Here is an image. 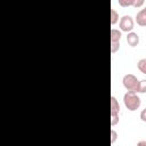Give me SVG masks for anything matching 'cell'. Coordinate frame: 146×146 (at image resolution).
<instances>
[{
  "label": "cell",
  "mask_w": 146,
  "mask_h": 146,
  "mask_svg": "<svg viewBox=\"0 0 146 146\" xmlns=\"http://www.w3.org/2000/svg\"><path fill=\"white\" fill-rule=\"evenodd\" d=\"M123 103L129 111H136L140 106V98L137 96V92L127 91L123 96Z\"/></svg>",
  "instance_id": "obj_1"
},
{
  "label": "cell",
  "mask_w": 146,
  "mask_h": 146,
  "mask_svg": "<svg viewBox=\"0 0 146 146\" xmlns=\"http://www.w3.org/2000/svg\"><path fill=\"white\" fill-rule=\"evenodd\" d=\"M122 82L128 91H133V92L139 91V81L133 74H125L122 79Z\"/></svg>",
  "instance_id": "obj_2"
},
{
  "label": "cell",
  "mask_w": 146,
  "mask_h": 146,
  "mask_svg": "<svg viewBox=\"0 0 146 146\" xmlns=\"http://www.w3.org/2000/svg\"><path fill=\"white\" fill-rule=\"evenodd\" d=\"M119 112H120L119 102L114 96H112L111 97V125L112 127L119 123Z\"/></svg>",
  "instance_id": "obj_3"
},
{
  "label": "cell",
  "mask_w": 146,
  "mask_h": 146,
  "mask_svg": "<svg viewBox=\"0 0 146 146\" xmlns=\"http://www.w3.org/2000/svg\"><path fill=\"white\" fill-rule=\"evenodd\" d=\"M121 36H122V34L119 30H115V29L111 30V51H112V54H114L119 50Z\"/></svg>",
  "instance_id": "obj_4"
},
{
  "label": "cell",
  "mask_w": 146,
  "mask_h": 146,
  "mask_svg": "<svg viewBox=\"0 0 146 146\" xmlns=\"http://www.w3.org/2000/svg\"><path fill=\"white\" fill-rule=\"evenodd\" d=\"M120 29L123 32H131L133 29V19L131 18V16L129 15H124L123 17H121L120 19Z\"/></svg>",
  "instance_id": "obj_5"
},
{
  "label": "cell",
  "mask_w": 146,
  "mask_h": 146,
  "mask_svg": "<svg viewBox=\"0 0 146 146\" xmlns=\"http://www.w3.org/2000/svg\"><path fill=\"white\" fill-rule=\"evenodd\" d=\"M144 1L145 0H117L119 5L121 7H135V8H139L144 5Z\"/></svg>",
  "instance_id": "obj_6"
},
{
  "label": "cell",
  "mask_w": 146,
  "mask_h": 146,
  "mask_svg": "<svg viewBox=\"0 0 146 146\" xmlns=\"http://www.w3.org/2000/svg\"><path fill=\"white\" fill-rule=\"evenodd\" d=\"M127 42L130 47H136L138 43H139V35L135 32H128V35H127Z\"/></svg>",
  "instance_id": "obj_7"
},
{
  "label": "cell",
  "mask_w": 146,
  "mask_h": 146,
  "mask_svg": "<svg viewBox=\"0 0 146 146\" xmlns=\"http://www.w3.org/2000/svg\"><path fill=\"white\" fill-rule=\"evenodd\" d=\"M136 22L139 26H146V8L141 9L137 13Z\"/></svg>",
  "instance_id": "obj_8"
},
{
  "label": "cell",
  "mask_w": 146,
  "mask_h": 146,
  "mask_svg": "<svg viewBox=\"0 0 146 146\" xmlns=\"http://www.w3.org/2000/svg\"><path fill=\"white\" fill-rule=\"evenodd\" d=\"M137 67H138V70H139L141 73L146 74V58L139 59V62L137 63Z\"/></svg>",
  "instance_id": "obj_9"
},
{
  "label": "cell",
  "mask_w": 146,
  "mask_h": 146,
  "mask_svg": "<svg viewBox=\"0 0 146 146\" xmlns=\"http://www.w3.org/2000/svg\"><path fill=\"white\" fill-rule=\"evenodd\" d=\"M119 22V14L116 13V10L115 9H111V24L112 25H114V24H116Z\"/></svg>",
  "instance_id": "obj_10"
},
{
  "label": "cell",
  "mask_w": 146,
  "mask_h": 146,
  "mask_svg": "<svg viewBox=\"0 0 146 146\" xmlns=\"http://www.w3.org/2000/svg\"><path fill=\"white\" fill-rule=\"evenodd\" d=\"M138 92H146V80H141L139 81V91Z\"/></svg>",
  "instance_id": "obj_11"
},
{
  "label": "cell",
  "mask_w": 146,
  "mask_h": 146,
  "mask_svg": "<svg viewBox=\"0 0 146 146\" xmlns=\"http://www.w3.org/2000/svg\"><path fill=\"white\" fill-rule=\"evenodd\" d=\"M116 138H117V133H116V131L115 130H111V143L113 144L115 140H116Z\"/></svg>",
  "instance_id": "obj_12"
},
{
  "label": "cell",
  "mask_w": 146,
  "mask_h": 146,
  "mask_svg": "<svg viewBox=\"0 0 146 146\" xmlns=\"http://www.w3.org/2000/svg\"><path fill=\"white\" fill-rule=\"evenodd\" d=\"M140 119H141V121L146 122V108H144V110L140 112Z\"/></svg>",
  "instance_id": "obj_13"
},
{
  "label": "cell",
  "mask_w": 146,
  "mask_h": 146,
  "mask_svg": "<svg viewBox=\"0 0 146 146\" xmlns=\"http://www.w3.org/2000/svg\"><path fill=\"white\" fill-rule=\"evenodd\" d=\"M141 145H146V141L143 140V141H139V143H138V146H141Z\"/></svg>",
  "instance_id": "obj_14"
}]
</instances>
